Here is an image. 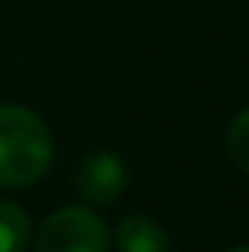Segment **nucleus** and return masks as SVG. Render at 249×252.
<instances>
[{
	"label": "nucleus",
	"mask_w": 249,
	"mask_h": 252,
	"mask_svg": "<svg viewBox=\"0 0 249 252\" xmlns=\"http://www.w3.org/2000/svg\"><path fill=\"white\" fill-rule=\"evenodd\" d=\"M249 113L243 109L236 120H232V126H229V157H232V164L239 170H249Z\"/></svg>",
	"instance_id": "nucleus-6"
},
{
	"label": "nucleus",
	"mask_w": 249,
	"mask_h": 252,
	"mask_svg": "<svg viewBox=\"0 0 249 252\" xmlns=\"http://www.w3.org/2000/svg\"><path fill=\"white\" fill-rule=\"evenodd\" d=\"M55 140L38 113L24 106H0V188H28L51 167Z\"/></svg>",
	"instance_id": "nucleus-1"
},
{
	"label": "nucleus",
	"mask_w": 249,
	"mask_h": 252,
	"mask_svg": "<svg viewBox=\"0 0 249 252\" xmlns=\"http://www.w3.org/2000/svg\"><path fill=\"white\" fill-rule=\"evenodd\" d=\"M116 249L120 252H174L171 249V235L147 215H130V218L120 221Z\"/></svg>",
	"instance_id": "nucleus-4"
},
{
	"label": "nucleus",
	"mask_w": 249,
	"mask_h": 252,
	"mask_svg": "<svg viewBox=\"0 0 249 252\" xmlns=\"http://www.w3.org/2000/svg\"><path fill=\"white\" fill-rule=\"evenodd\" d=\"M31 242V221L24 208L0 201V252H24Z\"/></svg>",
	"instance_id": "nucleus-5"
},
{
	"label": "nucleus",
	"mask_w": 249,
	"mask_h": 252,
	"mask_svg": "<svg viewBox=\"0 0 249 252\" xmlns=\"http://www.w3.org/2000/svg\"><path fill=\"white\" fill-rule=\"evenodd\" d=\"M126 188V164L113 150H92L75 170V191L85 205H113Z\"/></svg>",
	"instance_id": "nucleus-3"
},
{
	"label": "nucleus",
	"mask_w": 249,
	"mask_h": 252,
	"mask_svg": "<svg viewBox=\"0 0 249 252\" xmlns=\"http://www.w3.org/2000/svg\"><path fill=\"white\" fill-rule=\"evenodd\" d=\"M35 252H109V228L85 205L58 208L41 221Z\"/></svg>",
	"instance_id": "nucleus-2"
},
{
	"label": "nucleus",
	"mask_w": 249,
	"mask_h": 252,
	"mask_svg": "<svg viewBox=\"0 0 249 252\" xmlns=\"http://www.w3.org/2000/svg\"><path fill=\"white\" fill-rule=\"evenodd\" d=\"M229 252H249V249H246V246H236V249H229Z\"/></svg>",
	"instance_id": "nucleus-7"
}]
</instances>
